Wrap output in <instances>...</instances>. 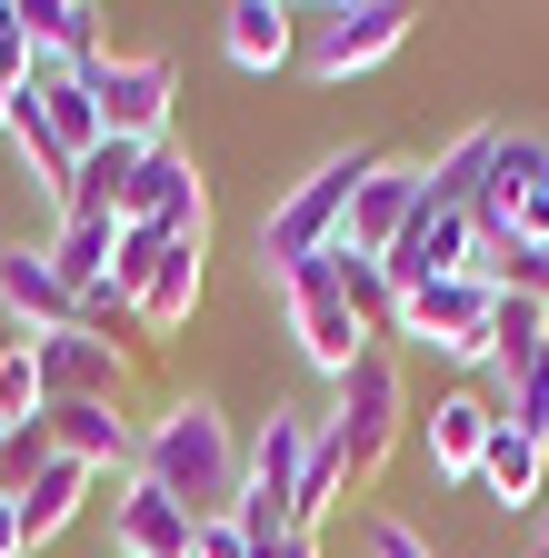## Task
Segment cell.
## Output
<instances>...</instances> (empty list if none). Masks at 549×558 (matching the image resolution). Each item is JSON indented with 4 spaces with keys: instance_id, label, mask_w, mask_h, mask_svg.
<instances>
[{
    "instance_id": "6da1fadb",
    "label": "cell",
    "mask_w": 549,
    "mask_h": 558,
    "mask_svg": "<svg viewBox=\"0 0 549 558\" xmlns=\"http://www.w3.org/2000/svg\"><path fill=\"white\" fill-rule=\"evenodd\" d=\"M240 439H230V418L211 399H180L170 418H151V439H141V478L170 488V499L190 519H230L240 509Z\"/></svg>"
},
{
    "instance_id": "7a4b0ae2",
    "label": "cell",
    "mask_w": 549,
    "mask_h": 558,
    "mask_svg": "<svg viewBox=\"0 0 549 558\" xmlns=\"http://www.w3.org/2000/svg\"><path fill=\"white\" fill-rule=\"evenodd\" d=\"M370 170H380V150H330L281 209H270V220H260V279H281V269L339 250V230H350V199H360Z\"/></svg>"
},
{
    "instance_id": "3957f363",
    "label": "cell",
    "mask_w": 549,
    "mask_h": 558,
    "mask_svg": "<svg viewBox=\"0 0 549 558\" xmlns=\"http://www.w3.org/2000/svg\"><path fill=\"white\" fill-rule=\"evenodd\" d=\"M270 290H281L290 300V339H300V360L339 389V379H350L360 360H370V319L350 310V290H339V250H320V259H300V269H281V279H270Z\"/></svg>"
},
{
    "instance_id": "277c9868",
    "label": "cell",
    "mask_w": 549,
    "mask_h": 558,
    "mask_svg": "<svg viewBox=\"0 0 549 558\" xmlns=\"http://www.w3.org/2000/svg\"><path fill=\"white\" fill-rule=\"evenodd\" d=\"M399 418H409V389H399V360L370 349V360L339 379V409H330V449H339V488H370L399 449Z\"/></svg>"
},
{
    "instance_id": "5b68a950",
    "label": "cell",
    "mask_w": 549,
    "mask_h": 558,
    "mask_svg": "<svg viewBox=\"0 0 549 558\" xmlns=\"http://www.w3.org/2000/svg\"><path fill=\"white\" fill-rule=\"evenodd\" d=\"M81 81H91V100H100V130H110V140H141V150H160L170 100H180V81H170V60H160V50H100Z\"/></svg>"
},
{
    "instance_id": "8992f818",
    "label": "cell",
    "mask_w": 549,
    "mask_h": 558,
    "mask_svg": "<svg viewBox=\"0 0 549 558\" xmlns=\"http://www.w3.org/2000/svg\"><path fill=\"white\" fill-rule=\"evenodd\" d=\"M490 319H500V290H479V279H430L399 300V339H430L440 360H479V369H490Z\"/></svg>"
},
{
    "instance_id": "52a82bcc",
    "label": "cell",
    "mask_w": 549,
    "mask_h": 558,
    "mask_svg": "<svg viewBox=\"0 0 549 558\" xmlns=\"http://www.w3.org/2000/svg\"><path fill=\"white\" fill-rule=\"evenodd\" d=\"M409 21H420V11H399V0H350V11H320L300 50H310L320 81H360V70H380L409 40Z\"/></svg>"
},
{
    "instance_id": "ba28073f",
    "label": "cell",
    "mask_w": 549,
    "mask_h": 558,
    "mask_svg": "<svg viewBox=\"0 0 549 558\" xmlns=\"http://www.w3.org/2000/svg\"><path fill=\"white\" fill-rule=\"evenodd\" d=\"M469 209H430V190H420V220H409L399 240H390V290L409 300V290H430V279H469Z\"/></svg>"
},
{
    "instance_id": "9c48e42d",
    "label": "cell",
    "mask_w": 549,
    "mask_h": 558,
    "mask_svg": "<svg viewBox=\"0 0 549 558\" xmlns=\"http://www.w3.org/2000/svg\"><path fill=\"white\" fill-rule=\"evenodd\" d=\"M40 429H50L60 459H81L91 478H120L130 459H141V429L120 418V399H50V409H40Z\"/></svg>"
},
{
    "instance_id": "30bf717a",
    "label": "cell",
    "mask_w": 549,
    "mask_h": 558,
    "mask_svg": "<svg viewBox=\"0 0 549 558\" xmlns=\"http://www.w3.org/2000/svg\"><path fill=\"white\" fill-rule=\"evenodd\" d=\"M320 418H330V409H270V418H260V439H250V459H240V488H250V499L300 509V469H310V449H320Z\"/></svg>"
},
{
    "instance_id": "8fae6325",
    "label": "cell",
    "mask_w": 549,
    "mask_h": 558,
    "mask_svg": "<svg viewBox=\"0 0 549 558\" xmlns=\"http://www.w3.org/2000/svg\"><path fill=\"white\" fill-rule=\"evenodd\" d=\"M0 310L21 319V339H60V329H81V290H71V279L50 269V250H31V240L0 259Z\"/></svg>"
},
{
    "instance_id": "7c38bea8",
    "label": "cell",
    "mask_w": 549,
    "mask_h": 558,
    "mask_svg": "<svg viewBox=\"0 0 549 558\" xmlns=\"http://www.w3.org/2000/svg\"><path fill=\"white\" fill-rule=\"evenodd\" d=\"M110 538H120V558H190L200 519L170 499V488H151L141 469H130V478H120V499H110Z\"/></svg>"
},
{
    "instance_id": "4fadbf2b",
    "label": "cell",
    "mask_w": 549,
    "mask_h": 558,
    "mask_svg": "<svg viewBox=\"0 0 549 558\" xmlns=\"http://www.w3.org/2000/svg\"><path fill=\"white\" fill-rule=\"evenodd\" d=\"M420 190H430L420 170L380 160V170L360 180V199H350V230H339V250H350V259H390V240L420 220Z\"/></svg>"
},
{
    "instance_id": "5bb4252c",
    "label": "cell",
    "mask_w": 549,
    "mask_h": 558,
    "mask_svg": "<svg viewBox=\"0 0 549 558\" xmlns=\"http://www.w3.org/2000/svg\"><path fill=\"white\" fill-rule=\"evenodd\" d=\"M40 349V379L50 399H120V349L81 319V329H60V339H31Z\"/></svg>"
},
{
    "instance_id": "9a60e30c",
    "label": "cell",
    "mask_w": 549,
    "mask_h": 558,
    "mask_svg": "<svg viewBox=\"0 0 549 558\" xmlns=\"http://www.w3.org/2000/svg\"><path fill=\"white\" fill-rule=\"evenodd\" d=\"M500 439V399L490 389H450L440 409H430V459H440V478H479V449Z\"/></svg>"
},
{
    "instance_id": "2e32d148",
    "label": "cell",
    "mask_w": 549,
    "mask_h": 558,
    "mask_svg": "<svg viewBox=\"0 0 549 558\" xmlns=\"http://www.w3.org/2000/svg\"><path fill=\"white\" fill-rule=\"evenodd\" d=\"M21 40L40 50V70H91L100 60V11L91 0H21Z\"/></svg>"
},
{
    "instance_id": "e0dca14e",
    "label": "cell",
    "mask_w": 549,
    "mask_h": 558,
    "mask_svg": "<svg viewBox=\"0 0 549 558\" xmlns=\"http://www.w3.org/2000/svg\"><path fill=\"white\" fill-rule=\"evenodd\" d=\"M141 140H100V150L71 170V190H60V220H120V199H130V180H141Z\"/></svg>"
},
{
    "instance_id": "ac0fdd59",
    "label": "cell",
    "mask_w": 549,
    "mask_h": 558,
    "mask_svg": "<svg viewBox=\"0 0 549 558\" xmlns=\"http://www.w3.org/2000/svg\"><path fill=\"white\" fill-rule=\"evenodd\" d=\"M220 50H230V70H281L300 50V11H281V0H230L220 11Z\"/></svg>"
},
{
    "instance_id": "d6986e66",
    "label": "cell",
    "mask_w": 549,
    "mask_h": 558,
    "mask_svg": "<svg viewBox=\"0 0 549 558\" xmlns=\"http://www.w3.org/2000/svg\"><path fill=\"white\" fill-rule=\"evenodd\" d=\"M31 100H40V120H50V140H60V150H71V160H91L100 150V100H91V81H81V70H40V81H31Z\"/></svg>"
},
{
    "instance_id": "ffe728a7",
    "label": "cell",
    "mask_w": 549,
    "mask_h": 558,
    "mask_svg": "<svg viewBox=\"0 0 549 558\" xmlns=\"http://www.w3.org/2000/svg\"><path fill=\"white\" fill-rule=\"evenodd\" d=\"M91 488H100V478H91L81 459H50V469L21 488V499H11V509H21V538H31V548H40V538H60V529L81 519V499H91Z\"/></svg>"
},
{
    "instance_id": "44dd1931",
    "label": "cell",
    "mask_w": 549,
    "mask_h": 558,
    "mask_svg": "<svg viewBox=\"0 0 549 558\" xmlns=\"http://www.w3.org/2000/svg\"><path fill=\"white\" fill-rule=\"evenodd\" d=\"M479 488H490L500 509H539L549 499V449L520 439V429H500L490 449H479Z\"/></svg>"
},
{
    "instance_id": "7402d4cb",
    "label": "cell",
    "mask_w": 549,
    "mask_h": 558,
    "mask_svg": "<svg viewBox=\"0 0 549 558\" xmlns=\"http://www.w3.org/2000/svg\"><path fill=\"white\" fill-rule=\"evenodd\" d=\"M490 150H500V120H479V130H460L450 150L420 170L430 180V209H479V180H490Z\"/></svg>"
},
{
    "instance_id": "603a6c76",
    "label": "cell",
    "mask_w": 549,
    "mask_h": 558,
    "mask_svg": "<svg viewBox=\"0 0 549 558\" xmlns=\"http://www.w3.org/2000/svg\"><path fill=\"white\" fill-rule=\"evenodd\" d=\"M40 250H50V269H60V279H71V290L91 300V290H110V259H120V220H60Z\"/></svg>"
},
{
    "instance_id": "cb8c5ba5",
    "label": "cell",
    "mask_w": 549,
    "mask_h": 558,
    "mask_svg": "<svg viewBox=\"0 0 549 558\" xmlns=\"http://www.w3.org/2000/svg\"><path fill=\"white\" fill-rule=\"evenodd\" d=\"M539 349H549V310H539V300H510V290H500V319H490V379L510 389V379L539 360Z\"/></svg>"
},
{
    "instance_id": "d4e9b609",
    "label": "cell",
    "mask_w": 549,
    "mask_h": 558,
    "mask_svg": "<svg viewBox=\"0 0 549 558\" xmlns=\"http://www.w3.org/2000/svg\"><path fill=\"white\" fill-rule=\"evenodd\" d=\"M200 259H211V250H180V240H170V259H160V279H151V290H141V319H151V329H180V319L200 310Z\"/></svg>"
},
{
    "instance_id": "484cf974",
    "label": "cell",
    "mask_w": 549,
    "mask_h": 558,
    "mask_svg": "<svg viewBox=\"0 0 549 558\" xmlns=\"http://www.w3.org/2000/svg\"><path fill=\"white\" fill-rule=\"evenodd\" d=\"M50 409V379H40V349L11 339L0 349V429H31V418Z\"/></svg>"
},
{
    "instance_id": "4316f807",
    "label": "cell",
    "mask_w": 549,
    "mask_h": 558,
    "mask_svg": "<svg viewBox=\"0 0 549 558\" xmlns=\"http://www.w3.org/2000/svg\"><path fill=\"white\" fill-rule=\"evenodd\" d=\"M500 429H520V439H539V449H549V349H539V360L500 389Z\"/></svg>"
},
{
    "instance_id": "83f0119b",
    "label": "cell",
    "mask_w": 549,
    "mask_h": 558,
    "mask_svg": "<svg viewBox=\"0 0 549 558\" xmlns=\"http://www.w3.org/2000/svg\"><path fill=\"white\" fill-rule=\"evenodd\" d=\"M339 290H350V310H360V319H370V310H399L390 269H380V259H350V250H339Z\"/></svg>"
},
{
    "instance_id": "f1b7e54d",
    "label": "cell",
    "mask_w": 549,
    "mask_h": 558,
    "mask_svg": "<svg viewBox=\"0 0 549 558\" xmlns=\"http://www.w3.org/2000/svg\"><path fill=\"white\" fill-rule=\"evenodd\" d=\"M31 81H40V50L31 40H0V130H11V110L31 100Z\"/></svg>"
},
{
    "instance_id": "f546056e",
    "label": "cell",
    "mask_w": 549,
    "mask_h": 558,
    "mask_svg": "<svg viewBox=\"0 0 549 558\" xmlns=\"http://www.w3.org/2000/svg\"><path fill=\"white\" fill-rule=\"evenodd\" d=\"M370 558H440V548L409 529V519H370Z\"/></svg>"
},
{
    "instance_id": "4dcf8cb0",
    "label": "cell",
    "mask_w": 549,
    "mask_h": 558,
    "mask_svg": "<svg viewBox=\"0 0 549 558\" xmlns=\"http://www.w3.org/2000/svg\"><path fill=\"white\" fill-rule=\"evenodd\" d=\"M190 558H250V538H240V519H200V538H190Z\"/></svg>"
},
{
    "instance_id": "1f68e13d",
    "label": "cell",
    "mask_w": 549,
    "mask_h": 558,
    "mask_svg": "<svg viewBox=\"0 0 549 558\" xmlns=\"http://www.w3.org/2000/svg\"><path fill=\"white\" fill-rule=\"evenodd\" d=\"M250 558H320V538H310V529H290V538H260Z\"/></svg>"
},
{
    "instance_id": "d6a6232c",
    "label": "cell",
    "mask_w": 549,
    "mask_h": 558,
    "mask_svg": "<svg viewBox=\"0 0 549 558\" xmlns=\"http://www.w3.org/2000/svg\"><path fill=\"white\" fill-rule=\"evenodd\" d=\"M0 558H31V538H21V509L0 499Z\"/></svg>"
},
{
    "instance_id": "836d02e7",
    "label": "cell",
    "mask_w": 549,
    "mask_h": 558,
    "mask_svg": "<svg viewBox=\"0 0 549 558\" xmlns=\"http://www.w3.org/2000/svg\"><path fill=\"white\" fill-rule=\"evenodd\" d=\"M0 40H21V0H0Z\"/></svg>"
},
{
    "instance_id": "e575fe53",
    "label": "cell",
    "mask_w": 549,
    "mask_h": 558,
    "mask_svg": "<svg viewBox=\"0 0 549 558\" xmlns=\"http://www.w3.org/2000/svg\"><path fill=\"white\" fill-rule=\"evenodd\" d=\"M539 558H549V499H539Z\"/></svg>"
},
{
    "instance_id": "d590c367",
    "label": "cell",
    "mask_w": 549,
    "mask_h": 558,
    "mask_svg": "<svg viewBox=\"0 0 549 558\" xmlns=\"http://www.w3.org/2000/svg\"><path fill=\"white\" fill-rule=\"evenodd\" d=\"M0 459H11V429H0Z\"/></svg>"
},
{
    "instance_id": "8d00e7d4",
    "label": "cell",
    "mask_w": 549,
    "mask_h": 558,
    "mask_svg": "<svg viewBox=\"0 0 549 558\" xmlns=\"http://www.w3.org/2000/svg\"><path fill=\"white\" fill-rule=\"evenodd\" d=\"M539 209H549V180H539Z\"/></svg>"
}]
</instances>
